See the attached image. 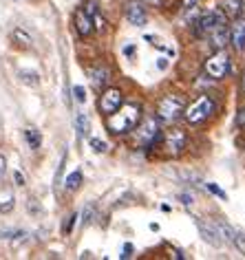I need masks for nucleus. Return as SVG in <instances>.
Here are the masks:
<instances>
[{
	"instance_id": "obj_29",
	"label": "nucleus",
	"mask_w": 245,
	"mask_h": 260,
	"mask_svg": "<svg viewBox=\"0 0 245 260\" xmlns=\"http://www.w3.org/2000/svg\"><path fill=\"white\" fill-rule=\"evenodd\" d=\"M16 181H18V185H24V177L20 172H16Z\"/></svg>"
},
{
	"instance_id": "obj_18",
	"label": "nucleus",
	"mask_w": 245,
	"mask_h": 260,
	"mask_svg": "<svg viewBox=\"0 0 245 260\" xmlns=\"http://www.w3.org/2000/svg\"><path fill=\"white\" fill-rule=\"evenodd\" d=\"M11 40H14L18 47H22V49H29V47H31V36L24 34L22 29H16L14 34H11Z\"/></svg>"
},
{
	"instance_id": "obj_26",
	"label": "nucleus",
	"mask_w": 245,
	"mask_h": 260,
	"mask_svg": "<svg viewBox=\"0 0 245 260\" xmlns=\"http://www.w3.org/2000/svg\"><path fill=\"white\" fill-rule=\"evenodd\" d=\"M75 220H77V214H73V216H71V218H69V223H67V225H64V232H67V234H69L71 230H73Z\"/></svg>"
},
{
	"instance_id": "obj_13",
	"label": "nucleus",
	"mask_w": 245,
	"mask_h": 260,
	"mask_svg": "<svg viewBox=\"0 0 245 260\" xmlns=\"http://www.w3.org/2000/svg\"><path fill=\"white\" fill-rule=\"evenodd\" d=\"M141 146H150L159 137V121L157 119H146V126H141Z\"/></svg>"
},
{
	"instance_id": "obj_20",
	"label": "nucleus",
	"mask_w": 245,
	"mask_h": 260,
	"mask_svg": "<svg viewBox=\"0 0 245 260\" xmlns=\"http://www.w3.org/2000/svg\"><path fill=\"white\" fill-rule=\"evenodd\" d=\"M75 126H77V135H80V137H86L88 135V117L84 113H80L75 117Z\"/></svg>"
},
{
	"instance_id": "obj_28",
	"label": "nucleus",
	"mask_w": 245,
	"mask_h": 260,
	"mask_svg": "<svg viewBox=\"0 0 245 260\" xmlns=\"http://www.w3.org/2000/svg\"><path fill=\"white\" fill-rule=\"evenodd\" d=\"M131 251H133V247H131V245H126V247H124V253H121V258L131 256Z\"/></svg>"
},
{
	"instance_id": "obj_3",
	"label": "nucleus",
	"mask_w": 245,
	"mask_h": 260,
	"mask_svg": "<svg viewBox=\"0 0 245 260\" xmlns=\"http://www.w3.org/2000/svg\"><path fill=\"white\" fill-rule=\"evenodd\" d=\"M212 113H215V102H212L208 95H201L195 104H190V106L183 110V117L190 123H203L205 119H210Z\"/></svg>"
},
{
	"instance_id": "obj_15",
	"label": "nucleus",
	"mask_w": 245,
	"mask_h": 260,
	"mask_svg": "<svg viewBox=\"0 0 245 260\" xmlns=\"http://www.w3.org/2000/svg\"><path fill=\"white\" fill-rule=\"evenodd\" d=\"M88 75H91V82H93V86L95 88H102V86H106L108 84V69L106 67H98V69H91L88 71Z\"/></svg>"
},
{
	"instance_id": "obj_16",
	"label": "nucleus",
	"mask_w": 245,
	"mask_h": 260,
	"mask_svg": "<svg viewBox=\"0 0 245 260\" xmlns=\"http://www.w3.org/2000/svg\"><path fill=\"white\" fill-rule=\"evenodd\" d=\"M243 0H223V5H221V9L225 11V16L228 18H238L241 16V11H243Z\"/></svg>"
},
{
	"instance_id": "obj_14",
	"label": "nucleus",
	"mask_w": 245,
	"mask_h": 260,
	"mask_svg": "<svg viewBox=\"0 0 245 260\" xmlns=\"http://www.w3.org/2000/svg\"><path fill=\"white\" fill-rule=\"evenodd\" d=\"M215 225H217V230H219V234H221V238L223 240H228V243H232V245H234V240H236V230H234V227H232L230 223H225V220L223 218H217L215 220Z\"/></svg>"
},
{
	"instance_id": "obj_11",
	"label": "nucleus",
	"mask_w": 245,
	"mask_h": 260,
	"mask_svg": "<svg viewBox=\"0 0 245 260\" xmlns=\"http://www.w3.org/2000/svg\"><path fill=\"white\" fill-rule=\"evenodd\" d=\"M210 34V42L212 47H215L217 51L219 49H225L230 44V27L228 24H221V27H215L212 31H208Z\"/></svg>"
},
{
	"instance_id": "obj_23",
	"label": "nucleus",
	"mask_w": 245,
	"mask_h": 260,
	"mask_svg": "<svg viewBox=\"0 0 245 260\" xmlns=\"http://www.w3.org/2000/svg\"><path fill=\"white\" fill-rule=\"evenodd\" d=\"M91 148H93V150L95 152H106V144H104V141H102V139H98V137H93L91 139Z\"/></svg>"
},
{
	"instance_id": "obj_5",
	"label": "nucleus",
	"mask_w": 245,
	"mask_h": 260,
	"mask_svg": "<svg viewBox=\"0 0 245 260\" xmlns=\"http://www.w3.org/2000/svg\"><path fill=\"white\" fill-rule=\"evenodd\" d=\"M195 24H199V31H201V34H208V31H212L215 27L228 24V16H225V11L221 7H217V9H210V11H201V16H199V20Z\"/></svg>"
},
{
	"instance_id": "obj_22",
	"label": "nucleus",
	"mask_w": 245,
	"mask_h": 260,
	"mask_svg": "<svg viewBox=\"0 0 245 260\" xmlns=\"http://www.w3.org/2000/svg\"><path fill=\"white\" fill-rule=\"evenodd\" d=\"M20 80L24 84H31V86H38V73H31V71H20Z\"/></svg>"
},
{
	"instance_id": "obj_4",
	"label": "nucleus",
	"mask_w": 245,
	"mask_h": 260,
	"mask_svg": "<svg viewBox=\"0 0 245 260\" xmlns=\"http://www.w3.org/2000/svg\"><path fill=\"white\" fill-rule=\"evenodd\" d=\"M205 73L215 80H223L230 73V53L225 49H219L215 55L205 62Z\"/></svg>"
},
{
	"instance_id": "obj_10",
	"label": "nucleus",
	"mask_w": 245,
	"mask_h": 260,
	"mask_svg": "<svg viewBox=\"0 0 245 260\" xmlns=\"http://www.w3.org/2000/svg\"><path fill=\"white\" fill-rule=\"evenodd\" d=\"M186 133L179 128H170L168 133H166V146L170 148V154H181L183 148H186Z\"/></svg>"
},
{
	"instance_id": "obj_1",
	"label": "nucleus",
	"mask_w": 245,
	"mask_h": 260,
	"mask_svg": "<svg viewBox=\"0 0 245 260\" xmlns=\"http://www.w3.org/2000/svg\"><path fill=\"white\" fill-rule=\"evenodd\" d=\"M139 121H141V106L139 104H126V106L121 104L113 115H108L106 126L113 135H126V133H131V130L137 128Z\"/></svg>"
},
{
	"instance_id": "obj_12",
	"label": "nucleus",
	"mask_w": 245,
	"mask_h": 260,
	"mask_svg": "<svg viewBox=\"0 0 245 260\" xmlns=\"http://www.w3.org/2000/svg\"><path fill=\"white\" fill-rule=\"evenodd\" d=\"M75 29H77V34H80L82 38L93 34V18L88 16L84 9L75 11Z\"/></svg>"
},
{
	"instance_id": "obj_30",
	"label": "nucleus",
	"mask_w": 245,
	"mask_h": 260,
	"mask_svg": "<svg viewBox=\"0 0 245 260\" xmlns=\"http://www.w3.org/2000/svg\"><path fill=\"white\" fill-rule=\"evenodd\" d=\"M243 88H245V77H243Z\"/></svg>"
},
{
	"instance_id": "obj_7",
	"label": "nucleus",
	"mask_w": 245,
	"mask_h": 260,
	"mask_svg": "<svg viewBox=\"0 0 245 260\" xmlns=\"http://www.w3.org/2000/svg\"><path fill=\"white\" fill-rule=\"evenodd\" d=\"M124 16L133 27H144L146 20H148L146 7L139 3V0H128V3L124 5Z\"/></svg>"
},
{
	"instance_id": "obj_21",
	"label": "nucleus",
	"mask_w": 245,
	"mask_h": 260,
	"mask_svg": "<svg viewBox=\"0 0 245 260\" xmlns=\"http://www.w3.org/2000/svg\"><path fill=\"white\" fill-rule=\"evenodd\" d=\"M11 210H14V194L7 192V197H0V212L9 214Z\"/></svg>"
},
{
	"instance_id": "obj_19",
	"label": "nucleus",
	"mask_w": 245,
	"mask_h": 260,
	"mask_svg": "<svg viewBox=\"0 0 245 260\" xmlns=\"http://www.w3.org/2000/svg\"><path fill=\"white\" fill-rule=\"evenodd\" d=\"M82 185V172L80 170H75V172H71L69 177H67V181H64V187H67L69 192H73V190H77V187Z\"/></svg>"
},
{
	"instance_id": "obj_6",
	"label": "nucleus",
	"mask_w": 245,
	"mask_h": 260,
	"mask_svg": "<svg viewBox=\"0 0 245 260\" xmlns=\"http://www.w3.org/2000/svg\"><path fill=\"white\" fill-rule=\"evenodd\" d=\"M121 104H124V95H121L119 88H106L104 93L100 95V113H104L106 117L113 115Z\"/></svg>"
},
{
	"instance_id": "obj_17",
	"label": "nucleus",
	"mask_w": 245,
	"mask_h": 260,
	"mask_svg": "<svg viewBox=\"0 0 245 260\" xmlns=\"http://www.w3.org/2000/svg\"><path fill=\"white\" fill-rule=\"evenodd\" d=\"M24 139H27V144L31 150H38L42 144V137H40V133H38L36 128H29V130H24Z\"/></svg>"
},
{
	"instance_id": "obj_9",
	"label": "nucleus",
	"mask_w": 245,
	"mask_h": 260,
	"mask_svg": "<svg viewBox=\"0 0 245 260\" xmlns=\"http://www.w3.org/2000/svg\"><path fill=\"white\" fill-rule=\"evenodd\" d=\"M230 27V44L234 51H245V18H234Z\"/></svg>"
},
{
	"instance_id": "obj_25",
	"label": "nucleus",
	"mask_w": 245,
	"mask_h": 260,
	"mask_svg": "<svg viewBox=\"0 0 245 260\" xmlns=\"http://www.w3.org/2000/svg\"><path fill=\"white\" fill-rule=\"evenodd\" d=\"M5 172H7V159H5L3 154H0V179L5 177Z\"/></svg>"
},
{
	"instance_id": "obj_24",
	"label": "nucleus",
	"mask_w": 245,
	"mask_h": 260,
	"mask_svg": "<svg viewBox=\"0 0 245 260\" xmlns=\"http://www.w3.org/2000/svg\"><path fill=\"white\" fill-rule=\"evenodd\" d=\"M73 95H75L77 102H86V90L82 88V86H75V88H73Z\"/></svg>"
},
{
	"instance_id": "obj_2",
	"label": "nucleus",
	"mask_w": 245,
	"mask_h": 260,
	"mask_svg": "<svg viewBox=\"0 0 245 260\" xmlns=\"http://www.w3.org/2000/svg\"><path fill=\"white\" fill-rule=\"evenodd\" d=\"M183 110H186V104H183L181 97L166 95V97H161L159 104H157V119L170 123V121L179 119V117L183 115Z\"/></svg>"
},
{
	"instance_id": "obj_8",
	"label": "nucleus",
	"mask_w": 245,
	"mask_h": 260,
	"mask_svg": "<svg viewBox=\"0 0 245 260\" xmlns=\"http://www.w3.org/2000/svg\"><path fill=\"white\" fill-rule=\"evenodd\" d=\"M197 227H199V232H201V236H203V240L208 245H212V247H221L223 245V238H221V234H219V230H217L215 220L208 223V220H203V218H197Z\"/></svg>"
},
{
	"instance_id": "obj_27",
	"label": "nucleus",
	"mask_w": 245,
	"mask_h": 260,
	"mask_svg": "<svg viewBox=\"0 0 245 260\" xmlns=\"http://www.w3.org/2000/svg\"><path fill=\"white\" fill-rule=\"evenodd\" d=\"M236 126L238 128H245V108L238 113V119H236Z\"/></svg>"
}]
</instances>
